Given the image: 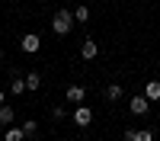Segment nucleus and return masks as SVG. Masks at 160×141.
Here are the masks:
<instances>
[{
	"instance_id": "8",
	"label": "nucleus",
	"mask_w": 160,
	"mask_h": 141,
	"mask_svg": "<svg viewBox=\"0 0 160 141\" xmlns=\"http://www.w3.org/2000/svg\"><path fill=\"white\" fill-rule=\"evenodd\" d=\"M10 93H13V96H22V93H29V90H26V77L13 74V80H10Z\"/></svg>"
},
{
	"instance_id": "16",
	"label": "nucleus",
	"mask_w": 160,
	"mask_h": 141,
	"mask_svg": "<svg viewBox=\"0 0 160 141\" xmlns=\"http://www.w3.org/2000/svg\"><path fill=\"white\" fill-rule=\"evenodd\" d=\"M51 119L61 122V119H64V106H55V109H51Z\"/></svg>"
},
{
	"instance_id": "7",
	"label": "nucleus",
	"mask_w": 160,
	"mask_h": 141,
	"mask_svg": "<svg viewBox=\"0 0 160 141\" xmlns=\"http://www.w3.org/2000/svg\"><path fill=\"white\" fill-rule=\"evenodd\" d=\"M96 55H99V45L93 42V38H87V42L80 45V58H83V61H93Z\"/></svg>"
},
{
	"instance_id": "3",
	"label": "nucleus",
	"mask_w": 160,
	"mask_h": 141,
	"mask_svg": "<svg viewBox=\"0 0 160 141\" xmlns=\"http://www.w3.org/2000/svg\"><path fill=\"white\" fill-rule=\"evenodd\" d=\"M90 122H93V109L83 106V103H80V106H74V125H77V128H87Z\"/></svg>"
},
{
	"instance_id": "2",
	"label": "nucleus",
	"mask_w": 160,
	"mask_h": 141,
	"mask_svg": "<svg viewBox=\"0 0 160 141\" xmlns=\"http://www.w3.org/2000/svg\"><path fill=\"white\" fill-rule=\"evenodd\" d=\"M128 112H131V115H148V112H151V99L144 96V93L131 96V99H128Z\"/></svg>"
},
{
	"instance_id": "4",
	"label": "nucleus",
	"mask_w": 160,
	"mask_h": 141,
	"mask_svg": "<svg viewBox=\"0 0 160 141\" xmlns=\"http://www.w3.org/2000/svg\"><path fill=\"white\" fill-rule=\"evenodd\" d=\"M19 48L26 51V55H35V51L42 48V38H38V32H26L22 42H19Z\"/></svg>"
},
{
	"instance_id": "12",
	"label": "nucleus",
	"mask_w": 160,
	"mask_h": 141,
	"mask_svg": "<svg viewBox=\"0 0 160 141\" xmlns=\"http://www.w3.org/2000/svg\"><path fill=\"white\" fill-rule=\"evenodd\" d=\"M122 93H125L122 83H109V87H106V99H109V103H118V99H122Z\"/></svg>"
},
{
	"instance_id": "10",
	"label": "nucleus",
	"mask_w": 160,
	"mask_h": 141,
	"mask_svg": "<svg viewBox=\"0 0 160 141\" xmlns=\"http://www.w3.org/2000/svg\"><path fill=\"white\" fill-rule=\"evenodd\" d=\"M3 141H26V132H22V125H10L7 132H3Z\"/></svg>"
},
{
	"instance_id": "9",
	"label": "nucleus",
	"mask_w": 160,
	"mask_h": 141,
	"mask_svg": "<svg viewBox=\"0 0 160 141\" xmlns=\"http://www.w3.org/2000/svg\"><path fill=\"white\" fill-rule=\"evenodd\" d=\"M38 87H42L38 71H29V74H26V90H29V93H38Z\"/></svg>"
},
{
	"instance_id": "6",
	"label": "nucleus",
	"mask_w": 160,
	"mask_h": 141,
	"mask_svg": "<svg viewBox=\"0 0 160 141\" xmlns=\"http://www.w3.org/2000/svg\"><path fill=\"white\" fill-rule=\"evenodd\" d=\"M122 138L125 141H154V132H151V128H128Z\"/></svg>"
},
{
	"instance_id": "18",
	"label": "nucleus",
	"mask_w": 160,
	"mask_h": 141,
	"mask_svg": "<svg viewBox=\"0 0 160 141\" xmlns=\"http://www.w3.org/2000/svg\"><path fill=\"white\" fill-rule=\"evenodd\" d=\"M3 99H7V96H3V90H0V106H3Z\"/></svg>"
},
{
	"instance_id": "14",
	"label": "nucleus",
	"mask_w": 160,
	"mask_h": 141,
	"mask_svg": "<svg viewBox=\"0 0 160 141\" xmlns=\"http://www.w3.org/2000/svg\"><path fill=\"white\" fill-rule=\"evenodd\" d=\"M74 19L77 23H90V7H74Z\"/></svg>"
},
{
	"instance_id": "15",
	"label": "nucleus",
	"mask_w": 160,
	"mask_h": 141,
	"mask_svg": "<svg viewBox=\"0 0 160 141\" xmlns=\"http://www.w3.org/2000/svg\"><path fill=\"white\" fill-rule=\"evenodd\" d=\"M22 132H26V138H32V135L38 132V125H35V119H26V122H22Z\"/></svg>"
},
{
	"instance_id": "5",
	"label": "nucleus",
	"mask_w": 160,
	"mask_h": 141,
	"mask_svg": "<svg viewBox=\"0 0 160 141\" xmlns=\"http://www.w3.org/2000/svg\"><path fill=\"white\" fill-rule=\"evenodd\" d=\"M83 96H87V87H80V83H71L68 90H64V99L74 103V106H80V103H83Z\"/></svg>"
},
{
	"instance_id": "11",
	"label": "nucleus",
	"mask_w": 160,
	"mask_h": 141,
	"mask_svg": "<svg viewBox=\"0 0 160 141\" xmlns=\"http://www.w3.org/2000/svg\"><path fill=\"white\" fill-rule=\"evenodd\" d=\"M144 96H148L151 103L160 99V80H148V83H144Z\"/></svg>"
},
{
	"instance_id": "17",
	"label": "nucleus",
	"mask_w": 160,
	"mask_h": 141,
	"mask_svg": "<svg viewBox=\"0 0 160 141\" xmlns=\"http://www.w3.org/2000/svg\"><path fill=\"white\" fill-rule=\"evenodd\" d=\"M3 58H7V55H3V51H0V68H3Z\"/></svg>"
},
{
	"instance_id": "1",
	"label": "nucleus",
	"mask_w": 160,
	"mask_h": 141,
	"mask_svg": "<svg viewBox=\"0 0 160 141\" xmlns=\"http://www.w3.org/2000/svg\"><path fill=\"white\" fill-rule=\"evenodd\" d=\"M74 23H77V19H74V10H64V7H61L55 16H51V32L64 38V35L74 29Z\"/></svg>"
},
{
	"instance_id": "13",
	"label": "nucleus",
	"mask_w": 160,
	"mask_h": 141,
	"mask_svg": "<svg viewBox=\"0 0 160 141\" xmlns=\"http://www.w3.org/2000/svg\"><path fill=\"white\" fill-rule=\"evenodd\" d=\"M13 115H16V109L3 103V106H0V125H13Z\"/></svg>"
}]
</instances>
